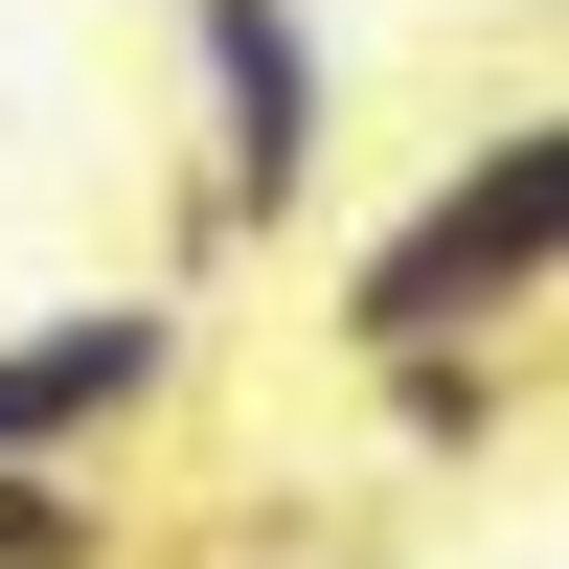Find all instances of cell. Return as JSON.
Returning <instances> with one entry per match:
<instances>
[{"mask_svg": "<svg viewBox=\"0 0 569 569\" xmlns=\"http://www.w3.org/2000/svg\"><path fill=\"white\" fill-rule=\"evenodd\" d=\"M547 251H569V137L501 114L410 182L388 228L342 251V365H410V342H525L547 319Z\"/></svg>", "mask_w": 569, "mask_h": 569, "instance_id": "obj_1", "label": "cell"}, {"mask_svg": "<svg viewBox=\"0 0 569 569\" xmlns=\"http://www.w3.org/2000/svg\"><path fill=\"white\" fill-rule=\"evenodd\" d=\"M0 569H114V501L69 456H0Z\"/></svg>", "mask_w": 569, "mask_h": 569, "instance_id": "obj_4", "label": "cell"}, {"mask_svg": "<svg viewBox=\"0 0 569 569\" xmlns=\"http://www.w3.org/2000/svg\"><path fill=\"white\" fill-rule=\"evenodd\" d=\"M182 69H206V206H228V228H297L319 160H342L319 23H297V0H182Z\"/></svg>", "mask_w": 569, "mask_h": 569, "instance_id": "obj_2", "label": "cell"}, {"mask_svg": "<svg viewBox=\"0 0 569 569\" xmlns=\"http://www.w3.org/2000/svg\"><path fill=\"white\" fill-rule=\"evenodd\" d=\"M182 388V297H69L0 342V456H69V433H137Z\"/></svg>", "mask_w": 569, "mask_h": 569, "instance_id": "obj_3", "label": "cell"}]
</instances>
